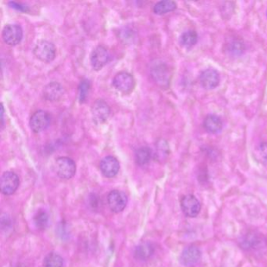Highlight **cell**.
<instances>
[{
  "mask_svg": "<svg viewBox=\"0 0 267 267\" xmlns=\"http://www.w3.org/2000/svg\"><path fill=\"white\" fill-rule=\"evenodd\" d=\"M33 53L42 62L50 63L56 57V47L53 43L48 40H40L35 45Z\"/></svg>",
  "mask_w": 267,
  "mask_h": 267,
  "instance_id": "cell-1",
  "label": "cell"
},
{
  "mask_svg": "<svg viewBox=\"0 0 267 267\" xmlns=\"http://www.w3.org/2000/svg\"><path fill=\"white\" fill-rule=\"evenodd\" d=\"M55 171L61 179H71L76 174V163L68 157H60L55 162Z\"/></svg>",
  "mask_w": 267,
  "mask_h": 267,
  "instance_id": "cell-2",
  "label": "cell"
},
{
  "mask_svg": "<svg viewBox=\"0 0 267 267\" xmlns=\"http://www.w3.org/2000/svg\"><path fill=\"white\" fill-rule=\"evenodd\" d=\"M112 85L119 92L124 94H128L134 90L135 87V79L134 76L128 72H119L114 77Z\"/></svg>",
  "mask_w": 267,
  "mask_h": 267,
  "instance_id": "cell-3",
  "label": "cell"
},
{
  "mask_svg": "<svg viewBox=\"0 0 267 267\" xmlns=\"http://www.w3.org/2000/svg\"><path fill=\"white\" fill-rule=\"evenodd\" d=\"M51 120L50 114L47 111L44 110L36 111L29 121L31 130L34 133L42 132L50 126Z\"/></svg>",
  "mask_w": 267,
  "mask_h": 267,
  "instance_id": "cell-4",
  "label": "cell"
},
{
  "mask_svg": "<svg viewBox=\"0 0 267 267\" xmlns=\"http://www.w3.org/2000/svg\"><path fill=\"white\" fill-rule=\"evenodd\" d=\"M19 185V177L15 173L7 171L2 174L0 182V187L2 194L5 195H11L14 194Z\"/></svg>",
  "mask_w": 267,
  "mask_h": 267,
  "instance_id": "cell-5",
  "label": "cell"
},
{
  "mask_svg": "<svg viewBox=\"0 0 267 267\" xmlns=\"http://www.w3.org/2000/svg\"><path fill=\"white\" fill-rule=\"evenodd\" d=\"M23 38L21 27L15 24H10L4 27L2 30V39L7 45L14 46L21 43Z\"/></svg>",
  "mask_w": 267,
  "mask_h": 267,
  "instance_id": "cell-6",
  "label": "cell"
},
{
  "mask_svg": "<svg viewBox=\"0 0 267 267\" xmlns=\"http://www.w3.org/2000/svg\"><path fill=\"white\" fill-rule=\"evenodd\" d=\"M92 119L96 124L105 123L111 115V108L104 100H97L92 104Z\"/></svg>",
  "mask_w": 267,
  "mask_h": 267,
  "instance_id": "cell-7",
  "label": "cell"
},
{
  "mask_svg": "<svg viewBox=\"0 0 267 267\" xmlns=\"http://www.w3.org/2000/svg\"><path fill=\"white\" fill-rule=\"evenodd\" d=\"M127 196L123 191L112 190L107 197V204L112 212L121 213L127 205Z\"/></svg>",
  "mask_w": 267,
  "mask_h": 267,
  "instance_id": "cell-8",
  "label": "cell"
},
{
  "mask_svg": "<svg viewBox=\"0 0 267 267\" xmlns=\"http://www.w3.org/2000/svg\"><path fill=\"white\" fill-rule=\"evenodd\" d=\"M110 53L104 46L99 45L95 48L91 54V64L93 69L100 71L109 62Z\"/></svg>",
  "mask_w": 267,
  "mask_h": 267,
  "instance_id": "cell-9",
  "label": "cell"
},
{
  "mask_svg": "<svg viewBox=\"0 0 267 267\" xmlns=\"http://www.w3.org/2000/svg\"><path fill=\"white\" fill-rule=\"evenodd\" d=\"M181 208L186 217H195L201 210V204L195 196L188 194L181 200Z\"/></svg>",
  "mask_w": 267,
  "mask_h": 267,
  "instance_id": "cell-10",
  "label": "cell"
},
{
  "mask_svg": "<svg viewBox=\"0 0 267 267\" xmlns=\"http://www.w3.org/2000/svg\"><path fill=\"white\" fill-rule=\"evenodd\" d=\"M100 169L103 175L111 178L115 177L120 169L119 162L113 156H107L102 159L100 164Z\"/></svg>",
  "mask_w": 267,
  "mask_h": 267,
  "instance_id": "cell-11",
  "label": "cell"
},
{
  "mask_svg": "<svg viewBox=\"0 0 267 267\" xmlns=\"http://www.w3.org/2000/svg\"><path fill=\"white\" fill-rule=\"evenodd\" d=\"M64 94V87L57 82H52L45 86L43 91V96L47 101H58Z\"/></svg>",
  "mask_w": 267,
  "mask_h": 267,
  "instance_id": "cell-12",
  "label": "cell"
},
{
  "mask_svg": "<svg viewBox=\"0 0 267 267\" xmlns=\"http://www.w3.org/2000/svg\"><path fill=\"white\" fill-rule=\"evenodd\" d=\"M200 83L205 89H213L220 83V75L213 68H209L201 72Z\"/></svg>",
  "mask_w": 267,
  "mask_h": 267,
  "instance_id": "cell-13",
  "label": "cell"
},
{
  "mask_svg": "<svg viewBox=\"0 0 267 267\" xmlns=\"http://www.w3.org/2000/svg\"><path fill=\"white\" fill-rule=\"evenodd\" d=\"M201 256V252L198 247H187L181 255L180 261L182 265L193 267L199 261Z\"/></svg>",
  "mask_w": 267,
  "mask_h": 267,
  "instance_id": "cell-14",
  "label": "cell"
},
{
  "mask_svg": "<svg viewBox=\"0 0 267 267\" xmlns=\"http://www.w3.org/2000/svg\"><path fill=\"white\" fill-rule=\"evenodd\" d=\"M151 75H152V77L154 78V80L159 85H166V83H169V81H170V73H169L166 64H155L151 68Z\"/></svg>",
  "mask_w": 267,
  "mask_h": 267,
  "instance_id": "cell-15",
  "label": "cell"
},
{
  "mask_svg": "<svg viewBox=\"0 0 267 267\" xmlns=\"http://www.w3.org/2000/svg\"><path fill=\"white\" fill-rule=\"evenodd\" d=\"M203 126L209 134H218L222 130V121L217 115H209L204 120Z\"/></svg>",
  "mask_w": 267,
  "mask_h": 267,
  "instance_id": "cell-16",
  "label": "cell"
},
{
  "mask_svg": "<svg viewBox=\"0 0 267 267\" xmlns=\"http://www.w3.org/2000/svg\"><path fill=\"white\" fill-rule=\"evenodd\" d=\"M264 243L263 237L256 233H249L248 235L245 236L241 241V245L243 248L249 250V249H254L258 248V247Z\"/></svg>",
  "mask_w": 267,
  "mask_h": 267,
  "instance_id": "cell-17",
  "label": "cell"
},
{
  "mask_svg": "<svg viewBox=\"0 0 267 267\" xmlns=\"http://www.w3.org/2000/svg\"><path fill=\"white\" fill-rule=\"evenodd\" d=\"M152 158V151L147 147H140L135 151V162L140 166H146Z\"/></svg>",
  "mask_w": 267,
  "mask_h": 267,
  "instance_id": "cell-18",
  "label": "cell"
},
{
  "mask_svg": "<svg viewBox=\"0 0 267 267\" xmlns=\"http://www.w3.org/2000/svg\"><path fill=\"white\" fill-rule=\"evenodd\" d=\"M177 4L170 0L157 2L154 6V13L157 15H164L176 10Z\"/></svg>",
  "mask_w": 267,
  "mask_h": 267,
  "instance_id": "cell-19",
  "label": "cell"
},
{
  "mask_svg": "<svg viewBox=\"0 0 267 267\" xmlns=\"http://www.w3.org/2000/svg\"><path fill=\"white\" fill-rule=\"evenodd\" d=\"M154 247L150 243H143L135 248V256L140 260H146L154 253Z\"/></svg>",
  "mask_w": 267,
  "mask_h": 267,
  "instance_id": "cell-20",
  "label": "cell"
},
{
  "mask_svg": "<svg viewBox=\"0 0 267 267\" xmlns=\"http://www.w3.org/2000/svg\"><path fill=\"white\" fill-rule=\"evenodd\" d=\"M198 42V34L194 30L183 32L180 37V43L184 47L190 49L195 45Z\"/></svg>",
  "mask_w": 267,
  "mask_h": 267,
  "instance_id": "cell-21",
  "label": "cell"
},
{
  "mask_svg": "<svg viewBox=\"0 0 267 267\" xmlns=\"http://www.w3.org/2000/svg\"><path fill=\"white\" fill-rule=\"evenodd\" d=\"M44 267H64L63 258L55 252H51L44 260Z\"/></svg>",
  "mask_w": 267,
  "mask_h": 267,
  "instance_id": "cell-22",
  "label": "cell"
},
{
  "mask_svg": "<svg viewBox=\"0 0 267 267\" xmlns=\"http://www.w3.org/2000/svg\"><path fill=\"white\" fill-rule=\"evenodd\" d=\"M34 222L36 227L44 230L47 227L49 223V216L45 211L40 210L34 217Z\"/></svg>",
  "mask_w": 267,
  "mask_h": 267,
  "instance_id": "cell-23",
  "label": "cell"
},
{
  "mask_svg": "<svg viewBox=\"0 0 267 267\" xmlns=\"http://www.w3.org/2000/svg\"><path fill=\"white\" fill-rule=\"evenodd\" d=\"M170 153V148L168 146V143H166L163 139H161L157 143L156 151H155V158L158 161H164L167 158Z\"/></svg>",
  "mask_w": 267,
  "mask_h": 267,
  "instance_id": "cell-24",
  "label": "cell"
},
{
  "mask_svg": "<svg viewBox=\"0 0 267 267\" xmlns=\"http://www.w3.org/2000/svg\"><path fill=\"white\" fill-rule=\"evenodd\" d=\"M90 89V83L89 80H83L80 83L79 87V100L80 103L85 102L87 96H88L89 92Z\"/></svg>",
  "mask_w": 267,
  "mask_h": 267,
  "instance_id": "cell-25",
  "label": "cell"
},
{
  "mask_svg": "<svg viewBox=\"0 0 267 267\" xmlns=\"http://www.w3.org/2000/svg\"><path fill=\"white\" fill-rule=\"evenodd\" d=\"M258 154L260 160L267 166V143H263L258 147Z\"/></svg>",
  "mask_w": 267,
  "mask_h": 267,
  "instance_id": "cell-26",
  "label": "cell"
},
{
  "mask_svg": "<svg viewBox=\"0 0 267 267\" xmlns=\"http://www.w3.org/2000/svg\"><path fill=\"white\" fill-rule=\"evenodd\" d=\"M244 45L241 44V42L239 41H233L231 44V49L233 53H241V51L244 49Z\"/></svg>",
  "mask_w": 267,
  "mask_h": 267,
  "instance_id": "cell-27",
  "label": "cell"
},
{
  "mask_svg": "<svg viewBox=\"0 0 267 267\" xmlns=\"http://www.w3.org/2000/svg\"><path fill=\"white\" fill-rule=\"evenodd\" d=\"M10 5L11 6V7L17 9V10H20V11H24V10H25V8L24 7V6H21L20 4L16 3V2H10Z\"/></svg>",
  "mask_w": 267,
  "mask_h": 267,
  "instance_id": "cell-28",
  "label": "cell"
},
{
  "mask_svg": "<svg viewBox=\"0 0 267 267\" xmlns=\"http://www.w3.org/2000/svg\"><path fill=\"white\" fill-rule=\"evenodd\" d=\"M1 115H2V126L4 125V107L3 105H1Z\"/></svg>",
  "mask_w": 267,
  "mask_h": 267,
  "instance_id": "cell-29",
  "label": "cell"
},
{
  "mask_svg": "<svg viewBox=\"0 0 267 267\" xmlns=\"http://www.w3.org/2000/svg\"></svg>",
  "mask_w": 267,
  "mask_h": 267,
  "instance_id": "cell-30",
  "label": "cell"
}]
</instances>
